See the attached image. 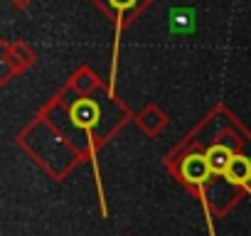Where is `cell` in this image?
Wrapping results in <instances>:
<instances>
[{
    "mask_svg": "<svg viewBox=\"0 0 251 236\" xmlns=\"http://www.w3.org/2000/svg\"><path fill=\"white\" fill-rule=\"evenodd\" d=\"M224 177H226V182H231V185H244V182H249V180H251V160H249L246 155H234L231 163H229V167H226V172H224Z\"/></svg>",
    "mask_w": 251,
    "mask_h": 236,
    "instance_id": "cell-4",
    "label": "cell"
},
{
    "mask_svg": "<svg viewBox=\"0 0 251 236\" xmlns=\"http://www.w3.org/2000/svg\"><path fill=\"white\" fill-rule=\"evenodd\" d=\"M180 175L185 182L190 185H202L207 182V177L212 175V167L207 163V155L204 153H190L182 163H180Z\"/></svg>",
    "mask_w": 251,
    "mask_h": 236,
    "instance_id": "cell-1",
    "label": "cell"
},
{
    "mask_svg": "<svg viewBox=\"0 0 251 236\" xmlns=\"http://www.w3.org/2000/svg\"><path fill=\"white\" fill-rule=\"evenodd\" d=\"M204 155H207V163H209V167H212V175H224L226 167H229V163H231V158H234L236 153H231L226 145L214 143V145L207 148Z\"/></svg>",
    "mask_w": 251,
    "mask_h": 236,
    "instance_id": "cell-3",
    "label": "cell"
},
{
    "mask_svg": "<svg viewBox=\"0 0 251 236\" xmlns=\"http://www.w3.org/2000/svg\"><path fill=\"white\" fill-rule=\"evenodd\" d=\"M72 121L79 126V128H91L96 121H99V106L89 98H81L72 106Z\"/></svg>",
    "mask_w": 251,
    "mask_h": 236,
    "instance_id": "cell-2",
    "label": "cell"
},
{
    "mask_svg": "<svg viewBox=\"0 0 251 236\" xmlns=\"http://www.w3.org/2000/svg\"><path fill=\"white\" fill-rule=\"evenodd\" d=\"M136 3V0H111V5L118 8V10H126V8H131Z\"/></svg>",
    "mask_w": 251,
    "mask_h": 236,
    "instance_id": "cell-5",
    "label": "cell"
}]
</instances>
